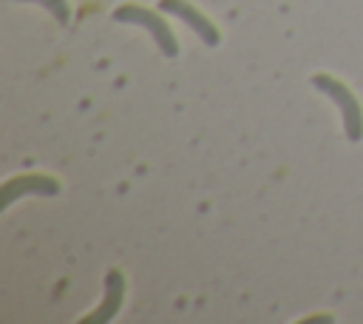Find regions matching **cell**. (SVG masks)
I'll use <instances>...</instances> for the list:
<instances>
[{"instance_id":"cell-1","label":"cell","mask_w":363,"mask_h":324,"mask_svg":"<svg viewBox=\"0 0 363 324\" xmlns=\"http://www.w3.org/2000/svg\"><path fill=\"white\" fill-rule=\"evenodd\" d=\"M312 85L335 99V105L340 111V119H343L346 139L349 142H360L363 139V105L354 97V91L346 82H340L337 77H332V74H312Z\"/></svg>"},{"instance_id":"cell-2","label":"cell","mask_w":363,"mask_h":324,"mask_svg":"<svg viewBox=\"0 0 363 324\" xmlns=\"http://www.w3.org/2000/svg\"><path fill=\"white\" fill-rule=\"evenodd\" d=\"M113 20L133 23V26L147 28L150 37H153V43L159 45V51L164 57H176L179 54V40H176V34L170 31V26L164 23V17L159 11H150V9L139 6V3H122V6L113 9Z\"/></svg>"},{"instance_id":"cell-3","label":"cell","mask_w":363,"mask_h":324,"mask_svg":"<svg viewBox=\"0 0 363 324\" xmlns=\"http://www.w3.org/2000/svg\"><path fill=\"white\" fill-rule=\"evenodd\" d=\"M60 179H54V176H48V173H37V171H31V173H17V176H11V179H6V185H3V190H0V207L6 210L14 199H20V196H57L60 193Z\"/></svg>"},{"instance_id":"cell-4","label":"cell","mask_w":363,"mask_h":324,"mask_svg":"<svg viewBox=\"0 0 363 324\" xmlns=\"http://www.w3.org/2000/svg\"><path fill=\"white\" fill-rule=\"evenodd\" d=\"M159 9H162L164 14L179 17L182 23H187V26L201 37V43H207V45H218V40H221L218 26H216L207 14H201L193 3H187V0H159Z\"/></svg>"},{"instance_id":"cell-5","label":"cell","mask_w":363,"mask_h":324,"mask_svg":"<svg viewBox=\"0 0 363 324\" xmlns=\"http://www.w3.org/2000/svg\"><path fill=\"white\" fill-rule=\"evenodd\" d=\"M122 296H125V279H122V273L119 270H108V276H105V298L96 307V313L85 315L82 321H94V324L96 321H108L111 315H116V310L122 304Z\"/></svg>"},{"instance_id":"cell-6","label":"cell","mask_w":363,"mask_h":324,"mask_svg":"<svg viewBox=\"0 0 363 324\" xmlns=\"http://www.w3.org/2000/svg\"><path fill=\"white\" fill-rule=\"evenodd\" d=\"M31 3L45 6V9L54 14V20H57L60 26H68V20H71V6H68V0H31Z\"/></svg>"}]
</instances>
